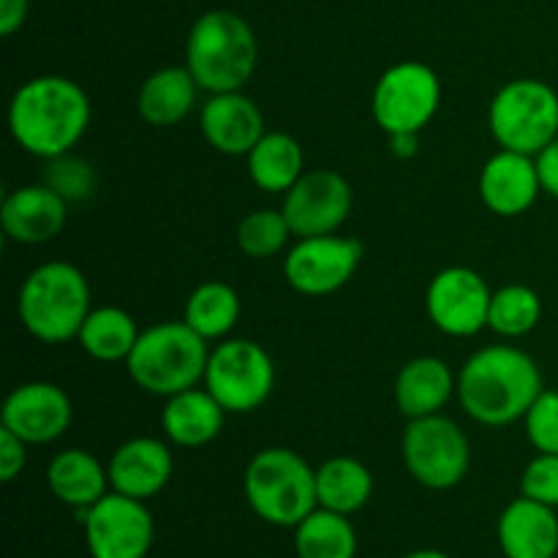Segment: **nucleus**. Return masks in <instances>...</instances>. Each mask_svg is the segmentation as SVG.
<instances>
[{"label": "nucleus", "instance_id": "1", "mask_svg": "<svg viewBox=\"0 0 558 558\" xmlns=\"http://www.w3.org/2000/svg\"><path fill=\"white\" fill-rule=\"evenodd\" d=\"M90 98L65 76L27 80L9 104V131L16 145L38 158H60L85 136Z\"/></svg>", "mask_w": 558, "mask_h": 558}, {"label": "nucleus", "instance_id": "2", "mask_svg": "<svg viewBox=\"0 0 558 558\" xmlns=\"http://www.w3.org/2000/svg\"><path fill=\"white\" fill-rule=\"evenodd\" d=\"M543 392V374L515 347H488L469 357L458 376V398L477 423L499 428L526 417Z\"/></svg>", "mask_w": 558, "mask_h": 558}, {"label": "nucleus", "instance_id": "3", "mask_svg": "<svg viewBox=\"0 0 558 558\" xmlns=\"http://www.w3.org/2000/svg\"><path fill=\"white\" fill-rule=\"evenodd\" d=\"M259 44L248 22L234 11H207L185 41V69L207 93L243 90L254 76Z\"/></svg>", "mask_w": 558, "mask_h": 558}, {"label": "nucleus", "instance_id": "4", "mask_svg": "<svg viewBox=\"0 0 558 558\" xmlns=\"http://www.w3.org/2000/svg\"><path fill=\"white\" fill-rule=\"evenodd\" d=\"M90 314V287L80 267L47 262L20 289V322L36 341L65 343L80 336Z\"/></svg>", "mask_w": 558, "mask_h": 558}, {"label": "nucleus", "instance_id": "5", "mask_svg": "<svg viewBox=\"0 0 558 558\" xmlns=\"http://www.w3.org/2000/svg\"><path fill=\"white\" fill-rule=\"evenodd\" d=\"M207 357V341L194 327L185 322H161L140 332L125 368L145 392L172 398L205 379Z\"/></svg>", "mask_w": 558, "mask_h": 558}, {"label": "nucleus", "instance_id": "6", "mask_svg": "<svg viewBox=\"0 0 558 558\" xmlns=\"http://www.w3.org/2000/svg\"><path fill=\"white\" fill-rule=\"evenodd\" d=\"M245 499L270 526L294 529L319 507L316 472L287 447H270L251 458L245 469Z\"/></svg>", "mask_w": 558, "mask_h": 558}, {"label": "nucleus", "instance_id": "7", "mask_svg": "<svg viewBox=\"0 0 558 558\" xmlns=\"http://www.w3.org/2000/svg\"><path fill=\"white\" fill-rule=\"evenodd\" d=\"M488 125L505 150L537 156L558 136V93L539 80L507 82L490 101Z\"/></svg>", "mask_w": 558, "mask_h": 558}, {"label": "nucleus", "instance_id": "8", "mask_svg": "<svg viewBox=\"0 0 558 558\" xmlns=\"http://www.w3.org/2000/svg\"><path fill=\"white\" fill-rule=\"evenodd\" d=\"M272 385L276 368L270 354L248 338L218 343L207 357L205 387L227 412H254L267 401Z\"/></svg>", "mask_w": 558, "mask_h": 558}, {"label": "nucleus", "instance_id": "9", "mask_svg": "<svg viewBox=\"0 0 558 558\" xmlns=\"http://www.w3.org/2000/svg\"><path fill=\"white\" fill-rule=\"evenodd\" d=\"M401 452L409 474L430 490L456 488L472 463L466 434L441 414L409 420Z\"/></svg>", "mask_w": 558, "mask_h": 558}, {"label": "nucleus", "instance_id": "10", "mask_svg": "<svg viewBox=\"0 0 558 558\" xmlns=\"http://www.w3.org/2000/svg\"><path fill=\"white\" fill-rule=\"evenodd\" d=\"M441 101L439 76L430 65L403 60L379 76L371 98L374 118L387 134L420 131L430 123Z\"/></svg>", "mask_w": 558, "mask_h": 558}, {"label": "nucleus", "instance_id": "11", "mask_svg": "<svg viewBox=\"0 0 558 558\" xmlns=\"http://www.w3.org/2000/svg\"><path fill=\"white\" fill-rule=\"evenodd\" d=\"M85 539L93 558H145L153 548L156 526L145 501L112 494L85 512Z\"/></svg>", "mask_w": 558, "mask_h": 558}, {"label": "nucleus", "instance_id": "12", "mask_svg": "<svg viewBox=\"0 0 558 558\" xmlns=\"http://www.w3.org/2000/svg\"><path fill=\"white\" fill-rule=\"evenodd\" d=\"M352 185L336 169L305 172L283 196V216L292 234L319 238L336 234L352 213Z\"/></svg>", "mask_w": 558, "mask_h": 558}, {"label": "nucleus", "instance_id": "13", "mask_svg": "<svg viewBox=\"0 0 558 558\" xmlns=\"http://www.w3.org/2000/svg\"><path fill=\"white\" fill-rule=\"evenodd\" d=\"M360 259H363V243L354 238H336V234L300 238V243L287 254L283 272L300 294L322 298L347 287Z\"/></svg>", "mask_w": 558, "mask_h": 558}, {"label": "nucleus", "instance_id": "14", "mask_svg": "<svg viewBox=\"0 0 558 558\" xmlns=\"http://www.w3.org/2000/svg\"><path fill=\"white\" fill-rule=\"evenodd\" d=\"M490 298L494 292L472 267H447L428 283L425 308L441 332L469 338L488 327Z\"/></svg>", "mask_w": 558, "mask_h": 558}, {"label": "nucleus", "instance_id": "15", "mask_svg": "<svg viewBox=\"0 0 558 558\" xmlns=\"http://www.w3.org/2000/svg\"><path fill=\"white\" fill-rule=\"evenodd\" d=\"M71 398L52 381H27L9 392L3 403V428L27 445H49L71 425Z\"/></svg>", "mask_w": 558, "mask_h": 558}, {"label": "nucleus", "instance_id": "16", "mask_svg": "<svg viewBox=\"0 0 558 558\" xmlns=\"http://www.w3.org/2000/svg\"><path fill=\"white\" fill-rule=\"evenodd\" d=\"M69 218V202L44 185H22L11 191L0 207L5 238L20 245H41L58 238Z\"/></svg>", "mask_w": 558, "mask_h": 558}, {"label": "nucleus", "instance_id": "17", "mask_svg": "<svg viewBox=\"0 0 558 558\" xmlns=\"http://www.w3.org/2000/svg\"><path fill=\"white\" fill-rule=\"evenodd\" d=\"M539 191H543V183H539L537 161L526 153L501 147L480 172V196L496 216H521L537 202Z\"/></svg>", "mask_w": 558, "mask_h": 558}, {"label": "nucleus", "instance_id": "18", "mask_svg": "<svg viewBox=\"0 0 558 558\" xmlns=\"http://www.w3.org/2000/svg\"><path fill=\"white\" fill-rule=\"evenodd\" d=\"M199 125L210 147L223 156H248L267 134L262 109L240 90L213 93L210 101L202 107Z\"/></svg>", "mask_w": 558, "mask_h": 558}, {"label": "nucleus", "instance_id": "19", "mask_svg": "<svg viewBox=\"0 0 558 558\" xmlns=\"http://www.w3.org/2000/svg\"><path fill=\"white\" fill-rule=\"evenodd\" d=\"M174 461L163 441L140 436L118 447L109 461V485L131 499H153L172 480Z\"/></svg>", "mask_w": 558, "mask_h": 558}, {"label": "nucleus", "instance_id": "20", "mask_svg": "<svg viewBox=\"0 0 558 558\" xmlns=\"http://www.w3.org/2000/svg\"><path fill=\"white\" fill-rule=\"evenodd\" d=\"M499 545L507 558H556L558 515L556 507L521 496L499 518Z\"/></svg>", "mask_w": 558, "mask_h": 558}, {"label": "nucleus", "instance_id": "21", "mask_svg": "<svg viewBox=\"0 0 558 558\" xmlns=\"http://www.w3.org/2000/svg\"><path fill=\"white\" fill-rule=\"evenodd\" d=\"M456 392V376L439 357H414L401 368L396 379L398 409L409 420L430 417L447 407Z\"/></svg>", "mask_w": 558, "mask_h": 558}, {"label": "nucleus", "instance_id": "22", "mask_svg": "<svg viewBox=\"0 0 558 558\" xmlns=\"http://www.w3.org/2000/svg\"><path fill=\"white\" fill-rule=\"evenodd\" d=\"M227 409L210 396V390L178 392L167 401L161 414L163 434L178 447H205L221 434Z\"/></svg>", "mask_w": 558, "mask_h": 558}, {"label": "nucleus", "instance_id": "23", "mask_svg": "<svg viewBox=\"0 0 558 558\" xmlns=\"http://www.w3.org/2000/svg\"><path fill=\"white\" fill-rule=\"evenodd\" d=\"M196 90H202V87L196 85L185 65L183 69L169 65V69L156 71L142 82L136 107H140L145 123L156 125V129H169V125H178L180 120L189 118L196 101Z\"/></svg>", "mask_w": 558, "mask_h": 558}, {"label": "nucleus", "instance_id": "24", "mask_svg": "<svg viewBox=\"0 0 558 558\" xmlns=\"http://www.w3.org/2000/svg\"><path fill=\"white\" fill-rule=\"evenodd\" d=\"M47 483L54 499L74 510H87L107 496L109 469H104L90 452L65 450L49 463Z\"/></svg>", "mask_w": 558, "mask_h": 558}, {"label": "nucleus", "instance_id": "25", "mask_svg": "<svg viewBox=\"0 0 558 558\" xmlns=\"http://www.w3.org/2000/svg\"><path fill=\"white\" fill-rule=\"evenodd\" d=\"M303 147L294 136L272 131L256 142L248 153V174L256 189L270 191V194H287L300 178H303Z\"/></svg>", "mask_w": 558, "mask_h": 558}, {"label": "nucleus", "instance_id": "26", "mask_svg": "<svg viewBox=\"0 0 558 558\" xmlns=\"http://www.w3.org/2000/svg\"><path fill=\"white\" fill-rule=\"evenodd\" d=\"M371 494H374V477L365 463L354 458L338 456L316 469V496L325 510L352 515L368 505Z\"/></svg>", "mask_w": 558, "mask_h": 558}, {"label": "nucleus", "instance_id": "27", "mask_svg": "<svg viewBox=\"0 0 558 558\" xmlns=\"http://www.w3.org/2000/svg\"><path fill=\"white\" fill-rule=\"evenodd\" d=\"M294 550L298 558H354L357 534L349 515L319 507L294 526Z\"/></svg>", "mask_w": 558, "mask_h": 558}, {"label": "nucleus", "instance_id": "28", "mask_svg": "<svg viewBox=\"0 0 558 558\" xmlns=\"http://www.w3.org/2000/svg\"><path fill=\"white\" fill-rule=\"evenodd\" d=\"M80 343L93 360L101 363H120L129 360L134 352L136 341H140V330H136L134 316L125 314L123 308H96L87 314L85 325L80 330Z\"/></svg>", "mask_w": 558, "mask_h": 558}, {"label": "nucleus", "instance_id": "29", "mask_svg": "<svg viewBox=\"0 0 558 558\" xmlns=\"http://www.w3.org/2000/svg\"><path fill=\"white\" fill-rule=\"evenodd\" d=\"M240 319V298L229 283L207 281L191 292L183 322L205 341L223 338Z\"/></svg>", "mask_w": 558, "mask_h": 558}, {"label": "nucleus", "instance_id": "30", "mask_svg": "<svg viewBox=\"0 0 558 558\" xmlns=\"http://www.w3.org/2000/svg\"><path fill=\"white\" fill-rule=\"evenodd\" d=\"M543 316V300L532 287L510 283L490 298L488 327L505 338H521L537 327Z\"/></svg>", "mask_w": 558, "mask_h": 558}, {"label": "nucleus", "instance_id": "31", "mask_svg": "<svg viewBox=\"0 0 558 558\" xmlns=\"http://www.w3.org/2000/svg\"><path fill=\"white\" fill-rule=\"evenodd\" d=\"M292 238L283 210H254L238 223V245L248 259H270Z\"/></svg>", "mask_w": 558, "mask_h": 558}, {"label": "nucleus", "instance_id": "32", "mask_svg": "<svg viewBox=\"0 0 558 558\" xmlns=\"http://www.w3.org/2000/svg\"><path fill=\"white\" fill-rule=\"evenodd\" d=\"M47 185L58 191L65 202H82L93 194L96 189V174H93L90 163L71 158L69 153L60 158H49Z\"/></svg>", "mask_w": 558, "mask_h": 558}, {"label": "nucleus", "instance_id": "33", "mask_svg": "<svg viewBox=\"0 0 558 558\" xmlns=\"http://www.w3.org/2000/svg\"><path fill=\"white\" fill-rule=\"evenodd\" d=\"M526 436L537 452L558 456V392L543 390L526 412Z\"/></svg>", "mask_w": 558, "mask_h": 558}, {"label": "nucleus", "instance_id": "34", "mask_svg": "<svg viewBox=\"0 0 558 558\" xmlns=\"http://www.w3.org/2000/svg\"><path fill=\"white\" fill-rule=\"evenodd\" d=\"M521 490L539 505L558 507V456L539 452L521 477Z\"/></svg>", "mask_w": 558, "mask_h": 558}, {"label": "nucleus", "instance_id": "35", "mask_svg": "<svg viewBox=\"0 0 558 558\" xmlns=\"http://www.w3.org/2000/svg\"><path fill=\"white\" fill-rule=\"evenodd\" d=\"M27 441H22L20 436L11 434L9 428H0V480L11 483V480L20 477V472L25 469Z\"/></svg>", "mask_w": 558, "mask_h": 558}, {"label": "nucleus", "instance_id": "36", "mask_svg": "<svg viewBox=\"0 0 558 558\" xmlns=\"http://www.w3.org/2000/svg\"><path fill=\"white\" fill-rule=\"evenodd\" d=\"M537 172H539V183H543L545 194L556 196L558 199V136L550 142L548 147L537 153Z\"/></svg>", "mask_w": 558, "mask_h": 558}, {"label": "nucleus", "instance_id": "37", "mask_svg": "<svg viewBox=\"0 0 558 558\" xmlns=\"http://www.w3.org/2000/svg\"><path fill=\"white\" fill-rule=\"evenodd\" d=\"M27 20V0H0V33L14 36Z\"/></svg>", "mask_w": 558, "mask_h": 558}, {"label": "nucleus", "instance_id": "38", "mask_svg": "<svg viewBox=\"0 0 558 558\" xmlns=\"http://www.w3.org/2000/svg\"><path fill=\"white\" fill-rule=\"evenodd\" d=\"M420 147V136L414 131H401V134H390V153L396 158H414Z\"/></svg>", "mask_w": 558, "mask_h": 558}, {"label": "nucleus", "instance_id": "39", "mask_svg": "<svg viewBox=\"0 0 558 558\" xmlns=\"http://www.w3.org/2000/svg\"><path fill=\"white\" fill-rule=\"evenodd\" d=\"M403 558H450V556L441 554V550H434V548H423V550H414V554H409Z\"/></svg>", "mask_w": 558, "mask_h": 558}]
</instances>
